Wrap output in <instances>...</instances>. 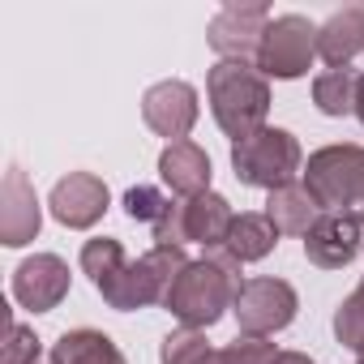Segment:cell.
I'll return each mask as SVG.
<instances>
[{"instance_id":"6da1fadb","label":"cell","mask_w":364,"mask_h":364,"mask_svg":"<svg viewBox=\"0 0 364 364\" xmlns=\"http://www.w3.org/2000/svg\"><path fill=\"white\" fill-rule=\"evenodd\" d=\"M240 287H245L240 262L228 249H206V257L185 266V274L176 279L163 309L189 330H210L223 313H232Z\"/></svg>"},{"instance_id":"7a4b0ae2","label":"cell","mask_w":364,"mask_h":364,"mask_svg":"<svg viewBox=\"0 0 364 364\" xmlns=\"http://www.w3.org/2000/svg\"><path fill=\"white\" fill-rule=\"evenodd\" d=\"M206 99H210L215 124L232 141H245L257 129H266V116H270V82L262 77L257 65L219 60L206 73Z\"/></svg>"},{"instance_id":"3957f363","label":"cell","mask_w":364,"mask_h":364,"mask_svg":"<svg viewBox=\"0 0 364 364\" xmlns=\"http://www.w3.org/2000/svg\"><path fill=\"white\" fill-rule=\"evenodd\" d=\"M304 189L321 215H364V146H321L304 163Z\"/></svg>"},{"instance_id":"277c9868","label":"cell","mask_w":364,"mask_h":364,"mask_svg":"<svg viewBox=\"0 0 364 364\" xmlns=\"http://www.w3.org/2000/svg\"><path fill=\"white\" fill-rule=\"evenodd\" d=\"M232 171L240 185L274 193L283 185H296V176H304V150H300L296 133L266 124L253 137L232 141Z\"/></svg>"},{"instance_id":"5b68a950","label":"cell","mask_w":364,"mask_h":364,"mask_svg":"<svg viewBox=\"0 0 364 364\" xmlns=\"http://www.w3.org/2000/svg\"><path fill=\"white\" fill-rule=\"evenodd\" d=\"M317 60V26L304 14H279L270 18L266 35H262V52H257V69L270 82H296L313 69Z\"/></svg>"},{"instance_id":"8992f818","label":"cell","mask_w":364,"mask_h":364,"mask_svg":"<svg viewBox=\"0 0 364 364\" xmlns=\"http://www.w3.org/2000/svg\"><path fill=\"white\" fill-rule=\"evenodd\" d=\"M82 274L95 283V291L120 309V313H133V309H146L141 304V291H137V266L129 262L124 245L112 240V236H95L82 245V257H77Z\"/></svg>"},{"instance_id":"52a82bcc","label":"cell","mask_w":364,"mask_h":364,"mask_svg":"<svg viewBox=\"0 0 364 364\" xmlns=\"http://www.w3.org/2000/svg\"><path fill=\"white\" fill-rule=\"evenodd\" d=\"M270 9L262 0H228V5L210 18L206 26V43L215 56L223 60H236V65H257V52H262V35L270 26Z\"/></svg>"},{"instance_id":"ba28073f","label":"cell","mask_w":364,"mask_h":364,"mask_svg":"<svg viewBox=\"0 0 364 364\" xmlns=\"http://www.w3.org/2000/svg\"><path fill=\"white\" fill-rule=\"evenodd\" d=\"M296 309H300V296L287 279H245V287L232 304L236 326L249 338H270V334L287 330L296 321Z\"/></svg>"},{"instance_id":"9c48e42d","label":"cell","mask_w":364,"mask_h":364,"mask_svg":"<svg viewBox=\"0 0 364 364\" xmlns=\"http://www.w3.org/2000/svg\"><path fill=\"white\" fill-rule=\"evenodd\" d=\"M198 116H202L198 90H193L189 82H180V77L154 82V86L141 95V120H146L150 133L167 137V146H171V141H189Z\"/></svg>"},{"instance_id":"30bf717a","label":"cell","mask_w":364,"mask_h":364,"mask_svg":"<svg viewBox=\"0 0 364 364\" xmlns=\"http://www.w3.org/2000/svg\"><path fill=\"white\" fill-rule=\"evenodd\" d=\"M48 206H52V219L56 223H65L73 232H90L107 215L112 193H107V185H103L95 171H69L65 180H56Z\"/></svg>"},{"instance_id":"8fae6325","label":"cell","mask_w":364,"mask_h":364,"mask_svg":"<svg viewBox=\"0 0 364 364\" xmlns=\"http://www.w3.org/2000/svg\"><path fill=\"white\" fill-rule=\"evenodd\" d=\"M69 262L56 253H35L14 270V300L31 313H52L65 296H69Z\"/></svg>"},{"instance_id":"7c38bea8","label":"cell","mask_w":364,"mask_h":364,"mask_svg":"<svg viewBox=\"0 0 364 364\" xmlns=\"http://www.w3.org/2000/svg\"><path fill=\"white\" fill-rule=\"evenodd\" d=\"M39 228H43V206L35 198V185L22 167H9L5 185H0V245L22 249L39 236Z\"/></svg>"},{"instance_id":"4fadbf2b","label":"cell","mask_w":364,"mask_h":364,"mask_svg":"<svg viewBox=\"0 0 364 364\" xmlns=\"http://www.w3.org/2000/svg\"><path fill=\"white\" fill-rule=\"evenodd\" d=\"M364 249V215H321L304 236V257L317 270H343Z\"/></svg>"},{"instance_id":"5bb4252c","label":"cell","mask_w":364,"mask_h":364,"mask_svg":"<svg viewBox=\"0 0 364 364\" xmlns=\"http://www.w3.org/2000/svg\"><path fill=\"white\" fill-rule=\"evenodd\" d=\"M159 176H163V185H167L180 202H193V198L210 193L215 167H210V154H206L198 141H171V146H163V154H159Z\"/></svg>"},{"instance_id":"9a60e30c","label":"cell","mask_w":364,"mask_h":364,"mask_svg":"<svg viewBox=\"0 0 364 364\" xmlns=\"http://www.w3.org/2000/svg\"><path fill=\"white\" fill-rule=\"evenodd\" d=\"M364 52V5H347L317 26V56L330 69H347Z\"/></svg>"},{"instance_id":"2e32d148","label":"cell","mask_w":364,"mask_h":364,"mask_svg":"<svg viewBox=\"0 0 364 364\" xmlns=\"http://www.w3.org/2000/svg\"><path fill=\"white\" fill-rule=\"evenodd\" d=\"M236 223V210L223 193H202L193 202H185V240L189 245H202V249H223L228 245V232Z\"/></svg>"},{"instance_id":"e0dca14e","label":"cell","mask_w":364,"mask_h":364,"mask_svg":"<svg viewBox=\"0 0 364 364\" xmlns=\"http://www.w3.org/2000/svg\"><path fill=\"white\" fill-rule=\"evenodd\" d=\"M262 215L279 228V236H309L313 223L321 219V206L313 202V193L304 185H283V189L270 193Z\"/></svg>"},{"instance_id":"ac0fdd59","label":"cell","mask_w":364,"mask_h":364,"mask_svg":"<svg viewBox=\"0 0 364 364\" xmlns=\"http://www.w3.org/2000/svg\"><path fill=\"white\" fill-rule=\"evenodd\" d=\"M52 360L56 364H129L124 351L103 334V330H65L52 343Z\"/></svg>"},{"instance_id":"d6986e66","label":"cell","mask_w":364,"mask_h":364,"mask_svg":"<svg viewBox=\"0 0 364 364\" xmlns=\"http://www.w3.org/2000/svg\"><path fill=\"white\" fill-rule=\"evenodd\" d=\"M274 245H279V228L266 219V215H257V210H245V215H236V223H232V232H228V253L245 266V262H262V257H270L274 253Z\"/></svg>"},{"instance_id":"ffe728a7","label":"cell","mask_w":364,"mask_h":364,"mask_svg":"<svg viewBox=\"0 0 364 364\" xmlns=\"http://www.w3.org/2000/svg\"><path fill=\"white\" fill-rule=\"evenodd\" d=\"M355 69H326L313 77V103L321 116H351L355 112Z\"/></svg>"},{"instance_id":"44dd1931","label":"cell","mask_w":364,"mask_h":364,"mask_svg":"<svg viewBox=\"0 0 364 364\" xmlns=\"http://www.w3.org/2000/svg\"><path fill=\"white\" fill-rule=\"evenodd\" d=\"M210 343H206V334L202 330H189V326H180V330H171L167 338H163V347H159V360L163 364H206L210 360Z\"/></svg>"},{"instance_id":"7402d4cb","label":"cell","mask_w":364,"mask_h":364,"mask_svg":"<svg viewBox=\"0 0 364 364\" xmlns=\"http://www.w3.org/2000/svg\"><path fill=\"white\" fill-rule=\"evenodd\" d=\"M171 202L176 198H167L163 189H154V185H133L129 193H124V215L133 219V223H159L167 210H171Z\"/></svg>"},{"instance_id":"603a6c76","label":"cell","mask_w":364,"mask_h":364,"mask_svg":"<svg viewBox=\"0 0 364 364\" xmlns=\"http://www.w3.org/2000/svg\"><path fill=\"white\" fill-rule=\"evenodd\" d=\"M334 338H338L343 347H351V351L364 347V300H360L355 291L334 309Z\"/></svg>"},{"instance_id":"cb8c5ba5","label":"cell","mask_w":364,"mask_h":364,"mask_svg":"<svg viewBox=\"0 0 364 364\" xmlns=\"http://www.w3.org/2000/svg\"><path fill=\"white\" fill-rule=\"evenodd\" d=\"M223 355H228V364H274V360H279V347H274L270 338H249V334H240L236 343L223 347Z\"/></svg>"},{"instance_id":"d4e9b609","label":"cell","mask_w":364,"mask_h":364,"mask_svg":"<svg viewBox=\"0 0 364 364\" xmlns=\"http://www.w3.org/2000/svg\"><path fill=\"white\" fill-rule=\"evenodd\" d=\"M43 360V347H39V338H35V330L31 326H9V343H5V360L0 364H39Z\"/></svg>"},{"instance_id":"484cf974","label":"cell","mask_w":364,"mask_h":364,"mask_svg":"<svg viewBox=\"0 0 364 364\" xmlns=\"http://www.w3.org/2000/svg\"><path fill=\"white\" fill-rule=\"evenodd\" d=\"M274 364H317L313 355H304V351H279V360Z\"/></svg>"},{"instance_id":"4316f807","label":"cell","mask_w":364,"mask_h":364,"mask_svg":"<svg viewBox=\"0 0 364 364\" xmlns=\"http://www.w3.org/2000/svg\"><path fill=\"white\" fill-rule=\"evenodd\" d=\"M355 116H360V124H364V73H360V82H355Z\"/></svg>"},{"instance_id":"83f0119b","label":"cell","mask_w":364,"mask_h":364,"mask_svg":"<svg viewBox=\"0 0 364 364\" xmlns=\"http://www.w3.org/2000/svg\"><path fill=\"white\" fill-rule=\"evenodd\" d=\"M206 364H228V355H223V351H210V360H206Z\"/></svg>"},{"instance_id":"f1b7e54d","label":"cell","mask_w":364,"mask_h":364,"mask_svg":"<svg viewBox=\"0 0 364 364\" xmlns=\"http://www.w3.org/2000/svg\"><path fill=\"white\" fill-rule=\"evenodd\" d=\"M355 296H360V300H364V279H360V287H355Z\"/></svg>"},{"instance_id":"f546056e","label":"cell","mask_w":364,"mask_h":364,"mask_svg":"<svg viewBox=\"0 0 364 364\" xmlns=\"http://www.w3.org/2000/svg\"><path fill=\"white\" fill-rule=\"evenodd\" d=\"M355 364H364V347H360V351H355Z\"/></svg>"},{"instance_id":"4dcf8cb0","label":"cell","mask_w":364,"mask_h":364,"mask_svg":"<svg viewBox=\"0 0 364 364\" xmlns=\"http://www.w3.org/2000/svg\"><path fill=\"white\" fill-rule=\"evenodd\" d=\"M39 364H56V360H52V355H43V360H39Z\"/></svg>"}]
</instances>
